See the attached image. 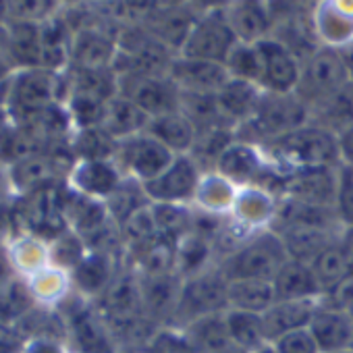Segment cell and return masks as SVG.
I'll return each mask as SVG.
<instances>
[{
  "label": "cell",
  "mask_w": 353,
  "mask_h": 353,
  "mask_svg": "<svg viewBox=\"0 0 353 353\" xmlns=\"http://www.w3.org/2000/svg\"><path fill=\"white\" fill-rule=\"evenodd\" d=\"M262 150L266 158L283 172L301 170V168L341 166L339 135L314 123H307L262 145Z\"/></svg>",
  "instance_id": "1"
},
{
  "label": "cell",
  "mask_w": 353,
  "mask_h": 353,
  "mask_svg": "<svg viewBox=\"0 0 353 353\" xmlns=\"http://www.w3.org/2000/svg\"><path fill=\"white\" fill-rule=\"evenodd\" d=\"M307 123H310V108L295 92L291 94L262 92L260 102L254 114L250 117V121L239 125L237 139L262 148Z\"/></svg>",
  "instance_id": "2"
},
{
  "label": "cell",
  "mask_w": 353,
  "mask_h": 353,
  "mask_svg": "<svg viewBox=\"0 0 353 353\" xmlns=\"http://www.w3.org/2000/svg\"><path fill=\"white\" fill-rule=\"evenodd\" d=\"M287 260L289 256H287L283 239L274 231L268 229V231L254 233L235 252L221 258L216 266L229 283L243 281V279L272 283V279L276 276V272Z\"/></svg>",
  "instance_id": "3"
},
{
  "label": "cell",
  "mask_w": 353,
  "mask_h": 353,
  "mask_svg": "<svg viewBox=\"0 0 353 353\" xmlns=\"http://www.w3.org/2000/svg\"><path fill=\"white\" fill-rule=\"evenodd\" d=\"M63 81V73L48 71L44 67L19 69L7 79V108L11 121L23 123L48 106L59 104V92L63 88L67 90Z\"/></svg>",
  "instance_id": "4"
},
{
  "label": "cell",
  "mask_w": 353,
  "mask_h": 353,
  "mask_svg": "<svg viewBox=\"0 0 353 353\" xmlns=\"http://www.w3.org/2000/svg\"><path fill=\"white\" fill-rule=\"evenodd\" d=\"M227 310H229V281L219 270V266H212L183 281L179 305H176L172 326L168 328H185L188 324L204 316L223 314Z\"/></svg>",
  "instance_id": "5"
},
{
  "label": "cell",
  "mask_w": 353,
  "mask_h": 353,
  "mask_svg": "<svg viewBox=\"0 0 353 353\" xmlns=\"http://www.w3.org/2000/svg\"><path fill=\"white\" fill-rule=\"evenodd\" d=\"M349 81H351V73L345 52L322 44L305 59V63H301V77L295 94L310 108L322 98L345 88Z\"/></svg>",
  "instance_id": "6"
},
{
  "label": "cell",
  "mask_w": 353,
  "mask_h": 353,
  "mask_svg": "<svg viewBox=\"0 0 353 353\" xmlns=\"http://www.w3.org/2000/svg\"><path fill=\"white\" fill-rule=\"evenodd\" d=\"M237 42L239 40L227 19V9H212L198 17L179 57L225 65Z\"/></svg>",
  "instance_id": "7"
},
{
  "label": "cell",
  "mask_w": 353,
  "mask_h": 353,
  "mask_svg": "<svg viewBox=\"0 0 353 353\" xmlns=\"http://www.w3.org/2000/svg\"><path fill=\"white\" fill-rule=\"evenodd\" d=\"M174 158L176 156L164 143H160L145 131L119 141L114 154V162L121 168L123 176L141 185L160 176L172 164Z\"/></svg>",
  "instance_id": "8"
},
{
  "label": "cell",
  "mask_w": 353,
  "mask_h": 353,
  "mask_svg": "<svg viewBox=\"0 0 353 353\" xmlns=\"http://www.w3.org/2000/svg\"><path fill=\"white\" fill-rule=\"evenodd\" d=\"M204 179V170L190 156H176L172 164L154 181L143 185V192L152 204H183L194 206L198 188Z\"/></svg>",
  "instance_id": "9"
},
{
  "label": "cell",
  "mask_w": 353,
  "mask_h": 353,
  "mask_svg": "<svg viewBox=\"0 0 353 353\" xmlns=\"http://www.w3.org/2000/svg\"><path fill=\"white\" fill-rule=\"evenodd\" d=\"M119 94L137 104L150 119L181 110L183 96L168 77H145L135 73L117 75Z\"/></svg>",
  "instance_id": "10"
},
{
  "label": "cell",
  "mask_w": 353,
  "mask_h": 353,
  "mask_svg": "<svg viewBox=\"0 0 353 353\" xmlns=\"http://www.w3.org/2000/svg\"><path fill=\"white\" fill-rule=\"evenodd\" d=\"M262 54V92L274 94H291L297 90L301 77V63L293 54V50L279 40L266 38L258 42Z\"/></svg>",
  "instance_id": "11"
},
{
  "label": "cell",
  "mask_w": 353,
  "mask_h": 353,
  "mask_svg": "<svg viewBox=\"0 0 353 353\" xmlns=\"http://www.w3.org/2000/svg\"><path fill=\"white\" fill-rule=\"evenodd\" d=\"M268 158L260 145L235 139L216 160L214 172L233 183L237 190L254 188L264 170L268 168Z\"/></svg>",
  "instance_id": "12"
},
{
  "label": "cell",
  "mask_w": 353,
  "mask_h": 353,
  "mask_svg": "<svg viewBox=\"0 0 353 353\" xmlns=\"http://www.w3.org/2000/svg\"><path fill=\"white\" fill-rule=\"evenodd\" d=\"M339 190V166L322 168H301L287 172L285 198L297 200L312 206L334 208Z\"/></svg>",
  "instance_id": "13"
},
{
  "label": "cell",
  "mask_w": 353,
  "mask_h": 353,
  "mask_svg": "<svg viewBox=\"0 0 353 353\" xmlns=\"http://www.w3.org/2000/svg\"><path fill=\"white\" fill-rule=\"evenodd\" d=\"M168 79L179 88L183 96H219L231 77L227 67L221 63L176 57L172 61Z\"/></svg>",
  "instance_id": "14"
},
{
  "label": "cell",
  "mask_w": 353,
  "mask_h": 353,
  "mask_svg": "<svg viewBox=\"0 0 353 353\" xmlns=\"http://www.w3.org/2000/svg\"><path fill=\"white\" fill-rule=\"evenodd\" d=\"M61 172L69 176V168L46 150L7 166V183L17 198H23L54 185Z\"/></svg>",
  "instance_id": "15"
},
{
  "label": "cell",
  "mask_w": 353,
  "mask_h": 353,
  "mask_svg": "<svg viewBox=\"0 0 353 353\" xmlns=\"http://www.w3.org/2000/svg\"><path fill=\"white\" fill-rule=\"evenodd\" d=\"M123 181L125 176L114 160H77L65 179L69 190L100 202H106Z\"/></svg>",
  "instance_id": "16"
},
{
  "label": "cell",
  "mask_w": 353,
  "mask_h": 353,
  "mask_svg": "<svg viewBox=\"0 0 353 353\" xmlns=\"http://www.w3.org/2000/svg\"><path fill=\"white\" fill-rule=\"evenodd\" d=\"M139 287L143 314L160 328L172 326V318L181 297L183 279L174 272L162 276H139Z\"/></svg>",
  "instance_id": "17"
},
{
  "label": "cell",
  "mask_w": 353,
  "mask_h": 353,
  "mask_svg": "<svg viewBox=\"0 0 353 353\" xmlns=\"http://www.w3.org/2000/svg\"><path fill=\"white\" fill-rule=\"evenodd\" d=\"M67 332L79 353H117V343L94 303H83L67 316Z\"/></svg>",
  "instance_id": "18"
},
{
  "label": "cell",
  "mask_w": 353,
  "mask_h": 353,
  "mask_svg": "<svg viewBox=\"0 0 353 353\" xmlns=\"http://www.w3.org/2000/svg\"><path fill=\"white\" fill-rule=\"evenodd\" d=\"M117 274H119V268H117L114 254L88 250L85 258L71 272L73 291L88 301H96Z\"/></svg>",
  "instance_id": "19"
},
{
  "label": "cell",
  "mask_w": 353,
  "mask_h": 353,
  "mask_svg": "<svg viewBox=\"0 0 353 353\" xmlns=\"http://www.w3.org/2000/svg\"><path fill=\"white\" fill-rule=\"evenodd\" d=\"M307 328L312 336L316 339L322 353H339L351 347L353 320L349 318L345 310H339L320 301Z\"/></svg>",
  "instance_id": "20"
},
{
  "label": "cell",
  "mask_w": 353,
  "mask_h": 353,
  "mask_svg": "<svg viewBox=\"0 0 353 353\" xmlns=\"http://www.w3.org/2000/svg\"><path fill=\"white\" fill-rule=\"evenodd\" d=\"M198 17H194L188 9L181 7H166V9H152L145 19V30L168 50H172L179 57L194 23Z\"/></svg>",
  "instance_id": "21"
},
{
  "label": "cell",
  "mask_w": 353,
  "mask_h": 353,
  "mask_svg": "<svg viewBox=\"0 0 353 353\" xmlns=\"http://www.w3.org/2000/svg\"><path fill=\"white\" fill-rule=\"evenodd\" d=\"M276 301H320L322 289L310 264L287 260L272 279Z\"/></svg>",
  "instance_id": "22"
},
{
  "label": "cell",
  "mask_w": 353,
  "mask_h": 353,
  "mask_svg": "<svg viewBox=\"0 0 353 353\" xmlns=\"http://www.w3.org/2000/svg\"><path fill=\"white\" fill-rule=\"evenodd\" d=\"M117 54V42L96 28H83L71 40V63L77 69H112Z\"/></svg>",
  "instance_id": "23"
},
{
  "label": "cell",
  "mask_w": 353,
  "mask_h": 353,
  "mask_svg": "<svg viewBox=\"0 0 353 353\" xmlns=\"http://www.w3.org/2000/svg\"><path fill=\"white\" fill-rule=\"evenodd\" d=\"M279 200L266 194L260 188H243L237 194V202L233 208V221L245 229L248 233L268 231L276 216Z\"/></svg>",
  "instance_id": "24"
},
{
  "label": "cell",
  "mask_w": 353,
  "mask_h": 353,
  "mask_svg": "<svg viewBox=\"0 0 353 353\" xmlns=\"http://www.w3.org/2000/svg\"><path fill=\"white\" fill-rule=\"evenodd\" d=\"M145 133H150L160 143H164L174 156L192 154L196 139H198V127L183 110L154 117L150 121Z\"/></svg>",
  "instance_id": "25"
},
{
  "label": "cell",
  "mask_w": 353,
  "mask_h": 353,
  "mask_svg": "<svg viewBox=\"0 0 353 353\" xmlns=\"http://www.w3.org/2000/svg\"><path fill=\"white\" fill-rule=\"evenodd\" d=\"M343 231H330V229H318V227H287V229L276 231V235L283 239L287 256L291 260L312 264L328 245L339 241Z\"/></svg>",
  "instance_id": "26"
},
{
  "label": "cell",
  "mask_w": 353,
  "mask_h": 353,
  "mask_svg": "<svg viewBox=\"0 0 353 353\" xmlns=\"http://www.w3.org/2000/svg\"><path fill=\"white\" fill-rule=\"evenodd\" d=\"M318 305H320V301H276L272 307H268L262 314L268 343H272L289 332L307 328Z\"/></svg>",
  "instance_id": "27"
},
{
  "label": "cell",
  "mask_w": 353,
  "mask_h": 353,
  "mask_svg": "<svg viewBox=\"0 0 353 353\" xmlns=\"http://www.w3.org/2000/svg\"><path fill=\"white\" fill-rule=\"evenodd\" d=\"M150 117L131 100L117 94L106 104V114L102 121V129L114 137L117 141H123L127 137H133L137 133H143L150 125Z\"/></svg>",
  "instance_id": "28"
},
{
  "label": "cell",
  "mask_w": 353,
  "mask_h": 353,
  "mask_svg": "<svg viewBox=\"0 0 353 353\" xmlns=\"http://www.w3.org/2000/svg\"><path fill=\"white\" fill-rule=\"evenodd\" d=\"M310 123L320 125L336 135L345 131L347 127H351L353 125V83L349 81L345 88L312 104Z\"/></svg>",
  "instance_id": "29"
},
{
  "label": "cell",
  "mask_w": 353,
  "mask_h": 353,
  "mask_svg": "<svg viewBox=\"0 0 353 353\" xmlns=\"http://www.w3.org/2000/svg\"><path fill=\"white\" fill-rule=\"evenodd\" d=\"M227 19L233 34L243 44H258L268 38L270 32V13L262 3H235L227 9Z\"/></svg>",
  "instance_id": "30"
},
{
  "label": "cell",
  "mask_w": 353,
  "mask_h": 353,
  "mask_svg": "<svg viewBox=\"0 0 353 353\" xmlns=\"http://www.w3.org/2000/svg\"><path fill=\"white\" fill-rule=\"evenodd\" d=\"M5 254H7V260H9L13 272L19 274L21 279H30L38 270L50 266L48 243L34 235H28V233L15 235L9 241V245L5 248Z\"/></svg>",
  "instance_id": "31"
},
{
  "label": "cell",
  "mask_w": 353,
  "mask_h": 353,
  "mask_svg": "<svg viewBox=\"0 0 353 353\" xmlns=\"http://www.w3.org/2000/svg\"><path fill=\"white\" fill-rule=\"evenodd\" d=\"M262 96V88L241 79H229V83L219 92L216 100L223 114L239 129L254 114Z\"/></svg>",
  "instance_id": "32"
},
{
  "label": "cell",
  "mask_w": 353,
  "mask_h": 353,
  "mask_svg": "<svg viewBox=\"0 0 353 353\" xmlns=\"http://www.w3.org/2000/svg\"><path fill=\"white\" fill-rule=\"evenodd\" d=\"M310 266L318 279L322 297L334 293L347 279L353 276V266H351V260L341 243V237H339V241L328 245Z\"/></svg>",
  "instance_id": "33"
},
{
  "label": "cell",
  "mask_w": 353,
  "mask_h": 353,
  "mask_svg": "<svg viewBox=\"0 0 353 353\" xmlns=\"http://www.w3.org/2000/svg\"><path fill=\"white\" fill-rule=\"evenodd\" d=\"M237 194H239V190L233 183H229L227 179H223L221 174L206 172L200 188H198L194 208L214 214V216H231L235 202H237Z\"/></svg>",
  "instance_id": "34"
},
{
  "label": "cell",
  "mask_w": 353,
  "mask_h": 353,
  "mask_svg": "<svg viewBox=\"0 0 353 353\" xmlns=\"http://www.w3.org/2000/svg\"><path fill=\"white\" fill-rule=\"evenodd\" d=\"M212 266H216V252H214V245L202 235L192 231L176 243V270L174 272L183 281Z\"/></svg>",
  "instance_id": "35"
},
{
  "label": "cell",
  "mask_w": 353,
  "mask_h": 353,
  "mask_svg": "<svg viewBox=\"0 0 353 353\" xmlns=\"http://www.w3.org/2000/svg\"><path fill=\"white\" fill-rule=\"evenodd\" d=\"M26 281H28V287H30L34 301L38 305H44V307L61 305L69 297V293L73 291L71 274L65 272L63 268L52 266V264L38 270L36 274H32Z\"/></svg>",
  "instance_id": "36"
},
{
  "label": "cell",
  "mask_w": 353,
  "mask_h": 353,
  "mask_svg": "<svg viewBox=\"0 0 353 353\" xmlns=\"http://www.w3.org/2000/svg\"><path fill=\"white\" fill-rule=\"evenodd\" d=\"M225 318H227L231 343L235 347H239L248 353H256V351L264 349L266 345H270L266 339L262 314L243 312V310H227Z\"/></svg>",
  "instance_id": "37"
},
{
  "label": "cell",
  "mask_w": 353,
  "mask_h": 353,
  "mask_svg": "<svg viewBox=\"0 0 353 353\" xmlns=\"http://www.w3.org/2000/svg\"><path fill=\"white\" fill-rule=\"evenodd\" d=\"M179 330L185 332V336L190 339V343L196 347L198 353H221L233 345L231 336H229L225 312L204 316Z\"/></svg>",
  "instance_id": "38"
},
{
  "label": "cell",
  "mask_w": 353,
  "mask_h": 353,
  "mask_svg": "<svg viewBox=\"0 0 353 353\" xmlns=\"http://www.w3.org/2000/svg\"><path fill=\"white\" fill-rule=\"evenodd\" d=\"M274 303H276V295L270 281L243 279V281L229 283V310L264 314Z\"/></svg>",
  "instance_id": "39"
},
{
  "label": "cell",
  "mask_w": 353,
  "mask_h": 353,
  "mask_svg": "<svg viewBox=\"0 0 353 353\" xmlns=\"http://www.w3.org/2000/svg\"><path fill=\"white\" fill-rule=\"evenodd\" d=\"M316 30L324 46L343 50L353 44V15L341 5H322L316 11Z\"/></svg>",
  "instance_id": "40"
},
{
  "label": "cell",
  "mask_w": 353,
  "mask_h": 353,
  "mask_svg": "<svg viewBox=\"0 0 353 353\" xmlns=\"http://www.w3.org/2000/svg\"><path fill=\"white\" fill-rule=\"evenodd\" d=\"M13 61L21 69H34L42 65V32L40 23L13 21L9 26Z\"/></svg>",
  "instance_id": "41"
},
{
  "label": "cell",
  "mask_w": 353,
  "mask_h": 353,
  "mask_svg": "<svg viewBox=\"0 0 353 353\" xmlns=\"http://www.w3.org/2000/svg\"><path fill=\"white\" fill-rule=\"evenodd\" d=\"M28 281L19 274H11L0 281V324H11L26 318L34 305Z\"/></svg>",
  "instance_id": "42"
},
{
  "label": "cell",
  "mask_w": 353,
  "mask_h": 353,
  "mask_svg": "<svg viewBox=\"0 0 353 353\" xmlns=\"http://www.w3.org/2000/svg\"><path fill=\"white\" fill-rule=\"evenodd\" d=\"M69 145L75 160H114L119 141L102 127H90L73 131Z\"/></svg>",
  "instance_id": "43"
},
{
  "label": "cell",
  "mask_w": 353,
  "mask_h": 353,
  "mask_svg": "<svg viewBox=\"0 0 353 353\" xmlns=\"http://www.w3.org/2000/svg\"><path fill=\"white\" fill-rule=\"evenodd\" d=\"M154 223L160 235L179 243L194 231V206L183 204H152Z\"/></svg>",
  "instance_id": "44"
},
{
  "label": "cell",
  "mask_w": 353,
  "mask_h": 353,
  "mask_svg": "<svg viewBox=\"0 0 353 353\" xmlns=\"http://www.w3.org/2000/svg\"><path fill=\"white\" fill-rule=\"evenodd\" d=\"M104 204L108 208V214H110L112 223L117 227H121L127 219H131L135 212L148 208L152 202L148 200L141 183H137L133 179H127V176H125V181L119 185V190Z\"/></svg>",
  "instance_id": "45"
},
{
  "label": "cell",
  "mask_w": 353,
  "mask_h": 353,
  "mask_svg": "<svg viewBox=\"0 0 353 353\" xmlns=\"http://www.w3.org/2000/svg\"><path fill=\"white\" fill-rule=\"evenodd\" d=\"M231 79H241L260 85L262 79V54L258 44H243L237 42V46L231 50L227 63H225Z\"/></svg>",
  "instance_id": "46"
},
{
  "label": "cell",
  "mask_w": 353,
  "mask_h": 353,
  "mask_svg": "<svg viewBox=\"0 0 353 353\" xmlns=\"http://www.w3.org/2000/svg\"><path fill=\"white\" fill-rule=\"evenodd\" d=\"M48 250H50V264L57 268H63L69 274L77 268V264L88 254L85 241L77 233H73L71 229L65 231L63 235H59L54 241H50Z\"/></svg>",
  "instance_id": "47"
},
{
  "label": "cell",
  "mask_w": 353,
  "mask_h": 353,
  "mask_svg": "<svg viewBox=\"0 0 353 353\" xmlns=\"http://www.w3.org/2000/svg\"><path fill=\"white\" fill-rule=\"evenodd\" d=\"M336 214L345 229H353V166H339V190H336Z\"/></svg>",
  "instance_id": "48"
},
{
  "label": "cell",
  "mask_w": 353,
  "mask_h": 353,
  "mask_svg": "<svg viewBox=\"0 0 353 353\" xmlns=\"http://www.w3.org/2000/svg\"><path fill=\"white\" fill-rule=\"evenodd\" d=\"M154 353H198L183 330L179 328H160L150 343Z\"/></svg>",
  "instance_id": "49"
},
{
  "label": "cell",
  "mask_w": 353,
  "mask_h": 353,
  "mask_svg": "<svg viewBox=\"0 0 353 353\" xmlns=\"http://www.w3.org/2000/svg\"><path fill=\"white\" fill-rule=\"evenodd\" d=\"M270 347L274 349V353H322L316 339L312 336L310 328L289 332V334L272 341Z\"/></svg>",
  "instance_id": "50"
},
{
  "label": "cell",
  "mask_w": 353,
  "mask_h": 353,
  "mask_svg": "<svg viewBox=\"0 0 353 353\" xmlns=\"http://www.w3.org/2000/svg\"><path fill=\"white\" fill-rule=\"evenodd\" d=\"M13 225H17L15 206L5 200H0V250H5L9 245V241L15 237Z\"/></svg>",
  "instance_id": "51"
},
{
  "label": "cell",
  "mask_w": 353,
  "mask_h": 353,
  "mask_svg": "<svg viewBox=\"0 0 353 353\" xmlns=\"http://www.w3.org/2000/svg\"><path fill=\"white\" fill-rule=\"evenodd\" d=\"M23 353H69V349L54 336L38 334L26 343Z\"/></svg>",
  "instance_id": "52"
},
{
  "label": "cell",
  "mask_w": 353,
  "mask_h": 353,
  "mask_svg": "<svg viewBox=\"0 0 353 353\" xmlns=\"http://www.w3.org/2000/svg\"><path fill=\"white\" fill-rule=\"evenodd\" d=\"M13 61V48H11V32L7 26L0 23V71L11 67Z\"/></svg>",
  "instance_id": "53"
},
{
  "label": "cell",
  "mask_w": 353,
  "mask_h": 353,
  "mask_svg": "<svg viewBox=\"0 0 353 353\" xmlns=\"http://www.w3.org/2000/svg\"><path fill=\"white\" fill-rule=\"evenodd\" d=\"M339 150H341V164L353 166V125L339 133Z\"/></svg>",
  "instance_id": "54"
},
{
  "label": "cell",
  "mask_w": 353,
  "mask_h": 353,
  "mask_svg": "<svg viewBox=\"0 0 353 353\" xmlns=\"http://www.w3.org/2000/svg\"><path fill=\"white\" fill-rule=\"evenodd\" d=\"M221 353H248V351H243V349H239V347L231 345L229 349H225V351H221Z\"/></svg>",
  "instance_id": "55"
},
{
  "label": "cell",
  "mask_w": 353,
  "mask_h": 353,
  "mask_svg": "<svg viewBox=\"0 0 353 353\" xmlns=\"http://www.w3.org/2000/svg\"><path fill=\"white\" fill-rule=\"evenodd\" d=\"M347 59V57H345ZM347 65H349V73H351V83H353V57L347 59Z\"/></svg>",
  "instance_id": "56"
},
{
  "label": "cell",
  "mask_w": 353,
  "mask_h": 353,
  "mask_svg": "<svg viewBox=\"0 0 353 353\" xmlns=\"http://www.w3.org/2000/svg\"><path fill=\"white\" fill-rule=\"evenodd\" d=\"M256 353H274V349H272L270 345H266L264 349H260V351H256Z\"/></svg>",
  "instance_id": "57"
},
{
  "label": "cell",
  "mask_w": 353,
  "mask_h": 353,
  "mask_svg": "<svg viewBox=\"0 0 353 353\" xmlns=\"http://www.w3.org/2000/svg\"><path fill=\"white\" fill-rule=\"evenodd\" d=\"M339 353H353V351H349V349H347V351H339Z\"/></svg>",
  "instance_id": "58"
},
{
  "label": "cell",
  "mask_w": 353,
  "mask_h": 353,
  "mask_svg": "<svg viewBox=\"0 0 353 353\" xmlns=\"http://www.w3.org/2000/svg\"><path fill=\"white\" fill-rule=\"evenodd\" d=\"M349 351H353V341H351V347H349Z\"/></svg>",
  "instance_id": "59"
}]
</instances>
